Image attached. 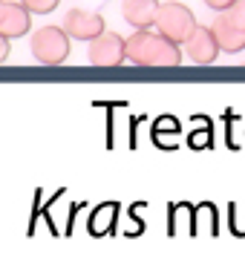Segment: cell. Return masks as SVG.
<instances>
[{
    "label": "cell",
    "mask_w": 245,
    "mask_h": 259,
    "mask_svg": "<svg viewBox=\"0 0 245 259\" xmlns=\"http://www.w3.org/2000/svg\"><path fill=\"white\" fill-rule=\"evenodd\" d=\"M124 61L133 66H150V69H173L182 64V47L173 44L159 32L136 29L130 37H124Z\"/></svg>",
    "instance_id": "obj_1"
},
{
    "label": "cell",
    "mask_w": 245,
    "mask_h": 259,
    "mask_svg": "<svg viewBox=\"0 0 245 259\" xmlns=\"http://www.w3.org/2000/svg\"><path fill=\"white\" fill-rule=\"evenodd\" d=\"M153 26L159 29L161 37H168L173 44H185L188 35L193 32V26H196V18H193V12H190L185 3L168 0V3H159Z\"/></svg>",
    "instance_id": "obj_2"
},
{
    "label": "cell",
    "mask_w": 245,
    "mask_h": 259,
    "mask_svg": "<svg viewBox=\"0 0 245 259\" xmlns=\"http://www.w3.org/2000/svg\"><path fill=\"white\" fill-rule=\"evenodd\" d=\"M69 40H72V37L66 35L61 26H44L32 35V44H29V47H32V55H35L38 64L58 66L69 58V49H72Z\"/></svg>",
    "instance_id": "obj_3"
},
{
    "label": "cell",
    "mask_w": 245,
    "mask_h": 259,
    "mask_svg": "<svg viewBox=\"0 0 245 259\" xmlns=\"http://www.w3.org/2000/svg\"><path fill=\"white\" fill-rule=\"evenodd\" d=\"M87 55L93 66H121L124 64V37L118 32H107L95 35L93 40H87Z\"/></svg>",
    "instance_id": "obj_4"
},
{
    "label": "cell",
    "mask_w": 245,
    "mask_h": 259,
    "mask_svg": "<svg viewBox=\"0 0 245 259\" xmlns=\"http://www.w3.org/2000/svg\"><path fill=\"white\" fill-rule=\"evenodd\" d=\"M69 37L75 40H93L95 35L104 32V18L98 12H87V9H69L61 26Z\"/></svg>",
    "instance_id": "obj_5"
},
{
    "label": "cell",
    "mask_w": 245,
    "mask_h": 259,
    "mask_svg": "<svg viewBox=\"0 0 245 259\" xmlns=\"http://www.w3.org/2000/svg\"><path fill=\"white\" fill-rule=\"evenodd\" d=\"M185 52H188V58L193 61V64L199 66H208L214 64L219 55V47L217 40H214V32H211V26H193V32L188 35V40H185Z\"/></svg>",
    "instance_id": "obj_6"
},
{
    "label": "cell",
    "mask_w": 245,
    "mask_h": 259,
    "mask_svg": "<svg viewBox=\"0 0 245 259\" xmlns=\"http://www.w3.org/2000/svg\"><path fill=\"white\" fill-rule=\"evenodd\" d=\"M211 32H214V40H217L219 52H242L245 49V29L234 26L231 20L225 18V12H219L217 20L211 23Z\"/></svg>",
    "instance_id": "obj_7"
},
{
    "label": "cell",
    "mask_w": 245,
    "mask_h": 259,
    "mask_svg": "<svg viewBox=\"0 0 245 259\" xmlns=\"http://www.w3.org/2000/svg\"><path fill=\"white\" fill-rule=\"evenodd\" d=\"M29 26H32V15H29L20 3H6L0 0V35L12 37H20L26 35Z\"/></svg>",
    "instance_id": "obj_8"
},
{
    "label": "cell",
    "mask_w": 245,
    "mask_h": 259,
    "mask_svg": "<svg viewBox=\"0 0 245 259\" xmlns=\"http://www.w3.org/2000/svg\"><path fill=\"white\" fill-rule=\"evenodd\" d=\"M159 0H121V15L133 29H150L156 20Z\"/></svg>",
    "instance_id": "obj_9"
},
{
    "label": "cell",
    "mask_w": 245,
    "mask_h": 259,
    "mask_svg": "<svg viewBox=\"0 0 245 259\" xmlns=\"http://www.w3.org/2000/svg\"><path fill=\"white\" fill-rule=\"evenodd\" d=\"M61 0H20V6L29 12V15H49V12L58 9Z\"/></svg>",
    "instance_id": "obj_10"
},
{
    "label": "cell",
    "mask_w": 245,
    "mask_h": 259,
    "mask_svg": "<svg viewBox=\"0 0 245 259\" xmlns=\"http://www.w3.org/2000/svg\"><path fill=\"white\" fill-rule=\"evenodd\" d=\"M225 12V18L234 23V26H239V29H245V0H234L228 9H222Z\"/></svg>",
    "instance_id": "obj_11"
},
{
    "label": "cell",
    "mask_w": 245,
    "mask_h": 259,
    "mask_svg": "<svg viewBox=\"0 0 245 259\" xmlns=\"http://www.w3.org/2000/svg\"><path fill=\"white\" fill-rule=\"evenodd\" d=\"M234 0H205V6H211L214 12H222V9H228Z\"/></svg>",
    "instance_id": "obj_12"
},
{
    "label": "cell",
    "mask_w": 245,
    "mask_h": 259,
    "mask_svg": "<svg viewBox=\"0 0 245 259\" xmlns=\"http://www.w3.org/2000/svg\"><path fill=\"white\" fill-rule=\"evenodd\" d=\"M9 37L6 35H0V64H3V61H6V58H9Z\"/></svg>",
    "instance_id": "obj_13"
}]
</instances>
